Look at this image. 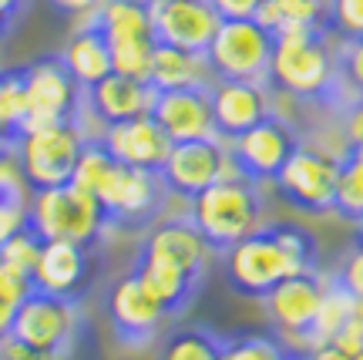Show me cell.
Segmentation results:
<instances>
[{
	"mask_svg": "<svg viewBox=\"0 0 363 360\" xmlns=\"http://www.w3.org/2000/svg\"><path fill=\"white\" fill-rule=\"evenodd\" d=\"M350 317H353V296L343 286L333 283V280H326V290H323V300H320V310H316V320H313L306 350L320 347V344H330Z\"/></svg>",
	"mask_w": 363,
	"mask_h": 360,
	"instance_id": "28",
	"label": "cell"
},
{
	"mask_svg": "<svg viewBox=\"0 0 363 360\" xmlns=\"http://www.w3.org/2000/svg\"><path fill=\"white\" fill-rule=\"evenodd\" d=\"M142 249H152V253H162V256L175 259L179 266L192 273V276H206L208 270V259H212V246L202 239V232L192 226L189 216H175V219H162L155 222L148 236H145Z\"/></svg>",
	"mask_w": 363,
	"mask_h": 360,
	"instance_id": "22",
	"label": "cell"
},
{
	"mask_svg": "<svg viewBox=\"0 0 363 360\" xmlns=\"http://www.w3.org/2000/svg\"><path fill=\"white\" fill-rule=\"evenodd\" d=\"M81 115H84V88L71 77L57 54L27 65V108L21 131L81 121Z\"/></svg>",
	"mask_w": 363,
	"mask_h": 360,
	"instance_id": "9",
	"label": "cell"
},
{
	"mask_svg": "<svg viewBox=\"0 0 363 360\" xmlns=\"http://www.w3.org/2000/svg\"><path fill=\"white\" fill-rule=\"evenodd\" d=\"M330 280H333L337 286H343L353 300H363V243L360 239H357V243L340 256L337 270H333Z\"/></svg>",
	"mask_w": 363,
	"mask_h": 360,
	"instance_id": "36",
	"label": "cell"
},
{
	"mask_svg": "<svg viewBox=\"0 0 363 360\" xmlns=\"http://www.w3.org/2000/svg\"><path fill=\"white\" fill-rule=\"evenodd\" d=\"M24 7H27V0H0V38L21 21Z\"/></svg>",
	"mask_w": 363,
	"mask_h": 360,
	"instance_id": "43",
	"label": "cell"
},
{
	"mask_svg": "<svg viewBox=\"0 0 363 360\" xmlns=\"http://www.w3.org/2000/svg\"><path fill=\"white\" fill-rule=\"evenodd\" d=\"M337 179H340V155L316 148L310 142H299L293 155L286 158L279 175L272 179L283 202L306 216H326L337 202Z\"/></svg>",
	"mask_w": 363,
	"mask_h": 360,
	"instance_id": "7",
	"label": "cell"
},
{
	"mask_svg": "<svg viewBox=\"0 0 363 360\" xmlns=\"http://www.w3.org/2000/svg\"><path fill=\"white\" fill-rule=\"evenodd\" d=\"M303 354H306V360H353L350 354H343L333 344H320V347H310V350H303Z\"/></svg>",
	"mask_w": 363,
	"mask_h": 360,
	"instance_id": "44",
	"label": "cell"
},
{
	"mask_svg": "<svg viewBox=\"0 0 363 360\" xmlns=\"http://www.w3.org/2000/svg\"><path fill=\"white\" fill-rule=\"evenodd\" d=\"M57 13H65V17H78V21H91L98 7H101L104 0H48Z\"/></svg>",
	"mask_w": 363,
	"mask_h": 360,
	"instance_id": "41",
	"label": "cell"
},
{
	"mask_svg": "<svg viewBox=\"0 0 363 360\" xmlns=\"http://www.w3.org/2000/svg\"><path fill=\"white\" fill-rule=\"evenodd\" d=\"M222 21H256L262 0H208Z\"/></svg>",
	"mask_w": 363,
	"mask_h": 360,
	"instance_id": "40",
	"label": "cell"
},
{
	"mask_svg": "<svg viewBox=\"0 0 363 360\" xmlns=\"http://www.w3.org/2000/svg\"><path fill=\"white\" fill-rule=\"evenodd\" d=\"M138 4H152V0H138Z\"/></svg>",
	"mask_w": 363,
	"mask_h": 360,
	"instance_id": "51",
	"label": "cell"
},
{
	"mask_svg": "<svg viewBox=\"0 0 363 360\" xmlns=\"http://www.w3.org/2000/svg\"><path fill=\"white\" fill-rule=\"evenodd\" d=\"M13 142H17V131H11L4 121H0V155L4 152H13Z\"/></svg>",
	"mask_w": 363,
	"mask_h": 360,
	"instance_id": "45",
	"label": "cell"
},
{
	"mask_svg": "<svg viewBox=\"0 0 363 360\" xmlns=\"http://www.w3.org/2000/svg\"><path fill=\"white\" fill-rule=\"evenodd\" d=\"M333 212L347 222L363 219V145H347L340 152V179Z\"/></svg>",
	"mask_w": 363,
	"mask_h": 360,
	"instance_id": "27",
	"label": "cell"
},
{
	"mask_svg": "<svg viewBox=\"0 0 363 360\" xmlns=\"http://www.w3.org/2000/svg\"><path fill=\"white\" fill-rule=\"evenodd\" d=\"M353 360H363V350H357V354H353Z\"/></svg>",
	"mask_w": 363,
	"mask_h": 360,
	"instance_id": "50",
	"label": "cell"
},
{
	"mask_svg": "<svg viewBox=\"0 0 363 360\" xmlns=\"http://www.w3.org/2000/svg\"><path fill=\"white\" fill-rule=\"evenodd\" d=\"M152 118L172 138V145L195 142V138H216V118H212L208 88L158 91L155 104H152Z\"/></svg>",
	"mask_w": 363,
	"mask_h": 360,
	"instance_id": "19",
	"label": "cell"
},
{
	"mask_svg": "<svg viewBox=\"0 0 363 360\" xmlns=\"http://www.w3.org/2000/svg\"><path fill=\"white\" fill-rule=\"evenodd\" d=\"M91 276V249L78 243H61V239H44L38 266L30 273V286L40 293L71 296L78 300Z\"/></svg>",
	"mask_w": 363,
	"mask_h": 360,
	"instance_id": "20",
	"label": "cell"
},
{
	"mask_svg": "<svg viewBox=\"0 0 363 360\" xmlns=\"http://www.w3.org/2000/svg\"><path fill=\"white\" fill-rule=\"evenodd\" d=\"M337 61H340V81L350 98L363 94V40H343L337 48Z\"/></svg>",
	"mask_w": 363,
	"mask_h": 360,
	"instance_id": "35",
	"label": "cell"
},
{
	"mask_svg": "<svg viewBox=\"0 0 363 360\" xmlns=\"http://www.w3.org/2000/svg\"><path fill=\"white\" fill-rule=\"evenodd\" d=\"M299 142H303L299 131L276 111V115H269L266 121L252 125L249 131L235 135L233 142H229V152H233L235 165L242 168L246 179L272 182Z\"/></svg>",
	"mask_w": 363,
	"mask_h": 360,
	"instance_id": "14",
	"label": "cell"
},
{
	"mask_svg": "<svg viewBox=\"0 0 363 360\" xmlns=\"http://www.w3.org/2000/svg\"><path fill=\"white\" fill-rule=\"evenodd\" d=\"M158 91L145 81V77H128L111 71L108 77H101L98 84H91L84 91V115L94 118L98 125H118L128 118L152 115Z\"/></svg>",
	"mask_w": 363,
	"mask_h": 360,
	"instance_id": "18",
	"label": "cell"
},
{
	"mask_svg": "<svg viewBox=\"0 0 363 360\" xmlns=\"http://www.w3.org/2000/svg\"><path fill=\"white\" fill-rule=\"evenodd\" d=\"M27 226L38 232L40 239H61V243H78L91 249L111 229V219L94 195L67 182V185L30 192Z\"/></svg>",
	"mask_w": 363,
	"mask_h": 360,
	"instance_id": "4",
	"label": "cell"
},
{
	"mask_svg": "<svg viewBox=\"0 0 363 360\" xmlns=\"http://www.w3.org/2000/svg\"><path fill=\"white\" fill-rule=\"evenodd\" d=\"M148 21L158 44L182 48V51H202L222 24V17L208 0H152Z\"/></svg>",
	"mask_w": 363,
	"mask_h": 360,
	"instance_id": "16",
	"label": "cell"
},
{
	"mask_svg": "<svg viewBox=\"0 0 363 360\" xmlns=\"http://www.w3.org/2000/svg\"><path fill=\"white\" fill-rule=\"evenodd\" d=\"M216 81L202 51H182L169 44H155L148 84L155 91H179V88H208Z\"/></svg>",
	"mask_w": 363,
	"mask_h": 360,
	"instance_id": "24",
	"label": "cell"
},
{
	"mask_svg": "<svg viewBox=\"0 0 363 360\" xmlns=\"http://www.w3.org/2000/svg\"><path fill=\"white\" fill-rule=\"evenodd\" d=\"M212 98V118H216V135L233 142L235 135L249 131L252 125L276 115V91L266 81H225L216 77L208 84Z\"/></svg>",
	"mask_w": 363,
	"mask_h": 360,
	"instance_id": "15",
	"label": "cell"
},
{
	"mask_svg": "<svg viewBox=\"0 0 363 360\" xmlns=\"http://www.w3.org/2000/svg\"><path fill=\"white\" fill-rule=\"evenodd\" d=\"M30 290H34V286H30V276L17 273L13 266H7V263H0V300H4V303L17 307Z\"/></svg>",
	"mask_w": 363,
	"mask_h": 360,
	"instance_id": "39",
	"label": "cell"
},
{
	"mask_svg": "<svg viewBox=\"0 0 363 360\" xmlns=\"http://www.w3.org/2000/svg\"><path fill=\"white\" fill-rule=\"evenodd\" d=\"M323 290H326V276L320 270H313L289 276V280L272 286L269 293L262 296L266 317H269V323L276 327V334H279L286 347L293 344V350H306Z\"/></svg>",
	"mask_w": 363,
	"mask_h": 360,
	"instance_id": "12",
	"label": "cell"
},
{
	"mask_svg": "<svg viewBox=\"0 0 363 360\" xmlns=\"http://www.w3.org/2000/svg\"><path fill=\"white\" fill-rule=\"evenodd\" d=\"M104 310H108L115 340L121 347H131V350L152 344L158 337V330H162V323L169 320L165 307L145 290V283L135 276V270H128L125 276H118L111 283Z\"/></svg>",
	"mask_w": 363,
	"mask_h": 360,
	"instance_id": "13",
	"label": "cell"
},
{
	"mask_svg": "<svg viewBox=\"0 0 363 360\" xmlns=\"http://www.w3.org/2000/svg\"><path fill=\"white\" fill-rule=\"evenodd\" d=\"M276 34L259 21H222L206 48V61L225 81H266Z\"/></svg>",
	"mask_w": 363,
	"mask_h": 360,
	"instance_id": "8",
	"label": "cell"
},
{
	"mask_svg": "<svg viewBox=\"0 0 363 360\" xmlns=\"http://www.w3.org/2000/svg\"><path fill=\"white\" fill-rule=\"evenodd\" d=\"M40 246H44V239H40L30 226H24V229H17L13 236H7V239L0 243V263H7V266H13L17 273L30 276L34 266H38Z\"/></svg>",
	"mask_w": 363,
	"mask_h": 360,
	"instance_id": "33",
	"label": "cell"
},
{
	"mask_svg": "<svg viewBox=\"0 0 363 360\" xmlns=\"http://www.w3.org/2000/svg\"><path fill=\"white\" fill-rule=\"evenodd\" d=\"M24 108H27V67L0 71V121L11 131H17V135H21Z\"/></svg>",
	"mask_w": 363,
	"mask_h": 360,
	"instance_id": "32",
	"label": "cell"
},
{
	"mask_svg": "<svg viewBox=\"0 0 363 360\" xmlns=\"http://www.w3.org/2000/svg\"><path fill=\"white\" fill-rule=\"evenodd\" d=\"M111 168H115V158H111V152L101 145V138H88L84 148H81L78 165H74L71 185H78V189H84V192L98 195V189L104 185V179H108Z\"/></svg>",
	"mask_w": 363,
	"mask_h": 360,
	"instance_id": "30",
	"label": "cell"
},
{
	"mask_svg": "<svg viewBox=\"0 0 363 360\" xmlns=\"http://www.w3.org/2000/svg\"><path fill=\"white\" fill-rule=\"evenodd\" d=\"M88 138L91 135L84 131V121H61V125H48V129L21 131L13 142V155L21 162L27 189L34 192V189L67 185Z\"/></svg>",
	"mask_w": 363,
	"mask_h": 360,
	"instance_id": "5",
	"label": "cell"
},
{
	"mask_svg": "<svg viewBox=\"0 0 363 360\" xmlns=\"http://www.w3.org/2000/svg\"><path fill=\"white\" fill-rule=\"evenodd\" d=\"M266 84L299 104L343 108L350 102L340 81V61L330 44V31L313 27H293L276 34Z\"/></svg>",
	"mask_w": 363,
	"mask_h": 360,
	"instance_id": "2",
	"label": "cell"
},
{
	"mask_svg": "<svg viewBox=\"0 0 363 360\" xmlns=\"http://www.w3.org/2000/svg\"><path fill=\"white\" fill-rule=\"evenodd\" d=\"M286 360H306V354H303V350H293V347H289V357H286Z\"/></svg>",
	"mask_w": 363,
	"mask_h": 360,
	"instance_id": "48",
	"label": "cell"
},
{
	"mask_svg": "<svg viewBox=\"0 0 363 360\" xmlns=\"http://www.w3.org/2000/svg\"><path fill=\"white\" fill-rule=\"evenodd\" d=\"M286 357H289V347L283 340L262 337V334L225 337L219 354V360H286Z\"/></svg>",
	"mask_w": 363,
	"mask_h": 360,
	"instance_id": "31",
	"label": "cell"
},
{
	"mask_svg": "<svg viewBox=\"0 0 363 360\" xmlns=\"http://www.w3.org/2000/svg\"><path fill=\"white\" fill-rule=\"evenodd\" d=\"M340 40H363V0H330V27Z\"/></svg>",
	"mask_w": 363,
	"mask_h": 360,
	"instance_id": "34",
	"label": "cell"
},
{
	"mask_svg": "<svg viewBox=\"0 0 363 360\" xmlns=\"http://www.w3.org/2000/svg\"><path fill=\"white\" fill-rule=\"evenodd\" d=\"M353 317L363 323V300H353Z\"/></svg>",
	"mask_w": 363,
	"mask_h": 360,
	"instance_id": "47",
	"label": "cell"
},
{
	"mask_svg": "<svg viewBox=\"0 0 363 360\" xmlns=\"http://www.w3.org/2000/svg\"><path fill=\"white\" fill-rule=\"evenodd\" d=\"M91 21L101 27V34L108 38V44L155 40L152 21H148V4H138V0H104Z\"/></svg>",
	"mask_w": 363,
	"mask_h": 360,
	"instance_id": "25",
	"label": "cell"
},
{
	"mask_svg": "<svg viewBox=\"0 0 363 360\" xmlns=\"http://www.w3.org/2000/svg\"><path fill=\"white\" fill-rule=\"evenodd\" d=\"M357 239H360V243H363V219H360V222H357Z\"/></svg>",
	"mask_w": 363,
	"mask_h": 360,
	"instance_id": "49",
	"label": "cell"
},
{
	"mask_svg": "<svg viewBox=\"0 0 363 360\" xmlns=\"http://www.w3.org/2000/svg\"><path fill=\"white\" fill-rule=\"evenodd\" d=\"M158 175H162V182H165L169 195H179V199L189 202L192 195H199L202 189H208L212 182L242 175V168L235 165L233 152H229V142L216 135V138L175 142Z\"/></svg>",
	"mask_w": 363,
	"mask_h": 360,
	"instance_id": "10",
	"label": "cell"
},
{
	"mask_svg": "<svg viewBox=\"0 0 363 360\" xmlns=\"http://www.w3.org/2000/svg\"><path fill=\"white\" fill-rule=\"evenodd\" d=\"M0 202H27V179L13 152L0 155Z\"/></svg>",
	"mask_w": 363,
	"mask_h": 360,
	"instance_id": "37",
	"label": "cell"
},
{
	"mask_svg": "<svg viewBox=\"0 0 363 360\" xmlns=\"http://www.w3.org/2000/svg\"><path fill=\"white\" fill-rule=\"evenodd\" d=\"M57 58H61V65L71 71V77L84 91L91 84H98L101 77L111 75V48H108V38L101 34V27L94 24V21H81L67 34L65 48L57 51Z\"/></svg>",
	"mask_w": 363,
	"mask_h": 360,
	"instance_id": "23",
	"label": "cell"
},
{
	"mask_svg": "<svg viewBox=\"0 0 363 360\" xmlns=\"http://www.w3.org/2000/svg\"><path fill=\"white\" fill-rule=\"evenodd\" d=\"M0 360H57V357L44 354V350L27 347V344L13 340V337H4V340H0Z\"/></svg>",
	"mask_w": 363,
	"mask_h": 360,
	"instance_id": "42",
	"label": "cell"
},
{
	"mask_svg": "<svg viewBox=\"0 0 363 360\" xmlns=\"http://www.w3.org/2000/svg\"><path fill=\"white\" fill-rule=\"evenodd\" d=\"M98 138L111 152L115 162L131 168H148V172H162V165H165V158L172 152V138L158 129V121L152 115L104 125L98 131Z\"/></svg>",
	"mask_w": 363,
	"mask_h": 360,
	"instance_id": "17",
	"label": "cell"
},
{
	"mask_svg": "<svg viewBox=\"0 0 363 360\" xmlns=\"http://www.w3.org/2000/svg\"><path fill=\"white\" fill-rule=\"evenodd\" d=\"M78 330H81L78 300L30 290V293L13 307L7 337H13V340H21L27 347L44 350V354H51V357L61 360L67 350H71Z\"/></svg>",
	"mask_w": 363,
	"mask_h": 360,
	"instance_id": "6",
	"label": "cell"
},
{
	"mask_svg": "<svg viewBox=\"0 0 363 360\" xmlns=\"http://www.w3.org/2000/svg\"><path fill=\"white\" fill-rule=\"evenodd\" d=\"M222 337H216L206 327H185L165 340L158 360H219Z\"/></svg>",
	"mask_w": 363,
	"mask_h": 360,
	"instance_id": "29",
	"label": "cell"
},
{
	"mask_svg": "<svg viewBox=\"0 0 363 360\" xmlns=\"http://www.w3.org/2000/svg\"><path fill=\"white\" fill-rule=\"evenodd\" d=\"M340 135H343V148L347 145H363V94L350 98L340 108Z\"/></svg>",
	"mask_w": 363,
	"mask_h": 360,
	"instance_id": "38",
	"label": "cell"
},
{
	"mask_svg": "<svg viewBox=\"0 0 363 360\" xmlns=\"http://www.w3.org/2000/svg\"><path fill=\"white\" fill-rule=\"evenodd\" d=\"M11 317H13V307L0 300V340H4V337H7V330H11Z\"/></svg>",
	"mask_w": 363,
	"mask_h": 360,
	"instance_id": "46",
	"label": "cell"
},
{
	"mask_svg": "<svg viewBox=\"0 0 363 360\" xmlns=\"http://www.w3.org/2000/svg\"><path fill=\"white\" fill-rule=\"evenodd\" d=\"M256 21L272 34L293 31V27L326 31L330 27V0H262Z\"/></svg>",
	"mask_w": 363,
	"mask_h": 360,
	"instance_id": "26",
	"label": "cell"
},
{
	"mask_svg": "<svg viewBox=\"0 0 363 360\" xmlns=\"http://www.w3.org/2000/svg\"><path fill=\"white\" fill-rule=\"evenodd\" d=\"M131 270L145 283V290L165 307L169 317H175V313H182V310L189 307L195 300V293H199V283H202L199 276H192L175 259L162 256V253H152V249H138V259H135Z\"/></svg>",
	"mask_w": 363,
	"mask_h": 360,
	"instance_id": "21",
	"label": "cell"
},
{
	"mask_svg": "<svg viewBox=\"0 0 363 360\" xmlns=\"http://www.w3.org/2000/svg\"><path fill=\"white\" fill-rule=\"evenodd\" d=\"M320 270V243L296 222H269L222 253V273L239 296L262 300L296 273Z\"/></svg>",
	"mask_w": 363,
	"mask_h": 360,
	"instance_id": "1",
	"label": "cell"
},
{
	"mask_svg": "<svg viewBox=\"0 0 363 360\" xmlns=\"http://www.w3.org/2000/svg\"><path fill=\"white\" fill-rule=\"evenodd\" d=\"M165 182L158 172H148V168H131L115 162V168L108 172L104 185L98 189V202L104 206L111 226H125V229H135V226H145L162 212V202H165Z\"/></svg>",
	"mask_w": 363,
	"mask_h": 360,
	"instance_id": "11",
	"label": "cell"
},
{
	"mask_svg": "<svg viewBox=\"0 0 363 360\" xmlns=\"http://www.w3.org/2000/svg\"><path fill=\"white\" fill-rule=\"evenodd\" d=\"M192 226L202 232L216 253H225L229 246L242 243L246 236L259 232L266 226V206H262L259 182L235 175V179H219L208 189L189 199Z\"/></svg>",
	"mask_w": 363,
	"mask_h": 360,
	"instance_id": "3",
	"label": "cell"
}]
</instances>
